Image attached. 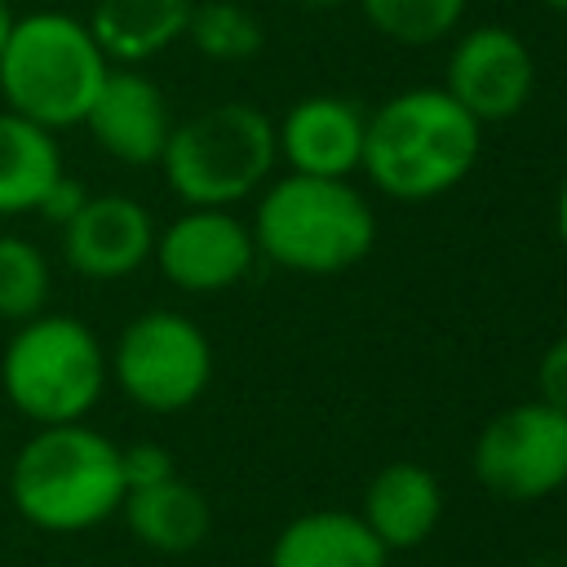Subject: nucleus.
Instances as JSON below:
<instances>
[{
	"label": "nucleus",
	"instance_id": "16",
	"mask_svg": "<svg viewBox=\"0 0 567 567\" xmlns=\"http://www.w3.org/2000/svg\"><path fill=\"white\" fill-rule=\"evenodd\" d=\"M190 0H97L89 31L111 66H142L168 44L186 40Z\"/></svg>",
	"mask_w": 567,
	"mask_h": 567
},
{
	"label": "nucleus",
	"instance_id": "9",
	"mask_svg": "<svg viewBox=\"0 0 567 567\" xmlns=\"http://www.w3.org/2000/svg\"><path fill=\"white\" fill-rule=\"evenodd\" d=\"M443 89L478 120L501 124L514 120L536 89V58L527 40L509 27H474L447 53Z\"/></svg>",
	"mask_w": 567,
	"mask_h": 567
},
{
	"label": "nucleus",
	"instance_id": "6",
	"mask_svg": "<svg viewBox=\"0 0 567 567\" xmlns=\"http://www.w3.org/2000/svg\"><path fill=\"white\" fill-rule=\"evenodd\" d=\"M106 350L97 332L75 315H35L13 323L0 350V390L31 425L84 421L106 390Z\"/></svg>",
	"mask_w": 567,
	"mask_h": 567
},
{
	"label": "nucleus",
	"instance_id": "18",
	"mask_svg": "<svg viewBox=\"0 0 567 567\" xmlns=\"http://www.w3.org/2000/svg\"><path fill=\"white\" fill-rule=\"evenodd\" d=\"M58 177L62 151L53 133L13 111H0V217L35 213Z\"/></svg>",
	"mask_w": 567,
	"mask_h": 567
},
{
	"label": "nucleus",
	"instance_id": "12",
	"mask_svg": "<svg viewBox=\"0 0 567 567\" xmlns=\"http://www.w3.org/2000/svg\"><path fill=\"white\" fill-rule=\"evenodd\" d=\"M84 128L111 159L146 168V164H159V155L168 146L173 111L151 75H142L133 66H111L89 115H84Z\"/></svg>",
	"mask_w": 567,
	"mask_h": 567
},
{
	"label": "nucleus",
	"instance_id": "7",
	"mask_svg": "<svg viewBox=\"0 0 567 567\" xmlns=\"http://www.w3.org/2000/svg\"><path fill=\"white\" fill-rule=\"evenodd\" d=\"M106 372L137 408L182 412L213 381V346L195 319L177 310H142L120 328Z\"/></svg>",
	"mask_w": 567,
	"mask_h": 567
},
{
	"label": "nucleus",
	"instance_id": "25",
	"mask_svg": "<svg viewBox=\"0 0 567 567\" xmlns=\"http://www.w3.org/2000/svg\"><path fill=\"white\" fill-rule=\"evenodd\" d=\"M554 221H558V244L567 248V177L558 186V208H554Z\"/></svg>",
	"mask_w": 567,
	"mask_h": 567
},
{
	"label": "nucleus",
	"instance_id": "4",
	"mask_svg": "<svg viewBox=\"0 0 567 567\" xmlns=\"http://www.w3.org/2000/svg\"><path fill=\"white\" fill-rule=\"evenodd\" d=\"M111 62L97 49L84 18L35 9L13 18L0 49V97L4 111L58 133L84 124Z\"/></svg>",
	"mask_w": 567,
	"mask_h": 567
},
{
	"label": "nucleus",
	"instance_id": "15",
	"mask_svg": "<svg viewBox=\"0 0 567 567\" xmlns=\"http://www.w3.org/2000/svg\"><path fill=\"white\" fill-rule=\"evenodd\" d=\"M390 549L350 509L297 514L270 545V567H385Z\"/></svg>",
	"mask_w": 567,
	"mask_h": 567
},
{
	"label": "nucleus",
	"instance_id": "2",
	"mask_svg": "<svg viewBox=\"0 0 567 567\" xmlns=\"http://www.w3.org/2000/svg\"><path fill=\"white\" fill-rule=\"evenodd\" d=\"M9 501L40 532H89L120 514V443L84 421L35 425L9 465Z\"/></svg>",
	"mask_w": 567,
	"mask_h": 567
},
{
	"label": "nucleus",
	"instance_id": "28",
	"mask_svg": "<svg viewBox=\"0 0 567 567\" xmlns=\"http://www.w3.org/2000/svg\"><path fill=\"white\" fill-rule=\"evenodd\" d=\"M549 9H558V13H567V0H545Z\"/></svg>",
	"mask_w": 567,
	"mask_h": 567
},
{
	"label": "nucleus",
	"instance_id": "27",
	"mask_svg": "<svg viewBox=\"0 0 567 567\" xmlns=\"http://www.w3.org/2000/svg\"><path fill=\"white\" fill-rule=\"evenodd\" d=\"M297 4H306V9H341L346 0H297Z\"/></svg>",
	"mask_w": 567,
	"mask_h": 567
},
{
	"label": "nucleus",
	"instance_id": "19",
	"mask_svg": "<svg viewBox=\"0 0 567 567\" xmlns=\"http://www.w3.org/2000/svg\"><path fill=\"white\" fill-rule=\"evenodd\" d=\"M49 257L22 239V235H0V319L4 323H27L49 310Z\"/></svg>",
	"mask_w": 567,
	"mask_h": 567
},
{
	"label": "nucleus",
	"instance_id": "17",
	"mask_svg": "<svg viewBox=\"0 0 567 567\" xmlns=\"http://www.w3.org/2000/svg\"><path fill=\"white\" fill-rule=\"evenodd\" d=\"M120 514L128 532L155 554H190L213 527V509L204 492L177 474L151 487H128L120 501Z\"/></svg>",
	"mask_w": 567,
	"mask_h": 567
},
{
	"label": "nucleus",
	"instance_id": "8",
	"mask_svg": "<svg viewBox=\"0 0 567 567\" xmlns=\"http://www.w3.org/2000/svg\"><path fill=\"white\" fill-rule=\"evenodd\" d=\"M474 478L501 501H540L567 483V412L532 399L496 412L474 439Z\"/></svg>",
	"mask_w": 567,
	"mask_h": 567
},
{
	"label": "nucleus",
	"instance_id": "1",
	"mask_svg": "<svg viewBox=\"0 0 567 567\" xmlns=\"http://www.w3.org/2000/svg\"><path fill=\"white\" fill-rule=\"evenodd\" d=\"M483 124L447 89H403L363 128L359 168L390 199H434L461 186L478 159Z\"/></svg>",
	"mask_w": 567,
	"mask_h": 567
},
{
	"label": "nucleus",
	"instance_id": "13",
	"mask_svg": "<svg viewBox=\"0 0 567 567\" xmlns=\"http://www.w3.org/2000/svg\"><path fill=\"white\" fill-rule=\"evenodd\" d=\"M363 128L368 115L337 93H310L288 106V115L275 124L279 155L288 159V173L310 177H350L363 159Z\"/></svg>",
	"mask_w": 567,
	"mask_h": 567
},
{
	"label": "nucleus",
	"instance_id": "10",
	"mask_svg": "<svg viewBox=\"0 0 567 567\" xmlns=\"http://www.w3.org/2000/svg\"><path fill=\"white\" fill-rule=\"evenodd\" d=\"M159 275L182 292H226L235 288L252 261V230L226 208H186L164 230H155Z\"/></svg>",
	"mask_w": 567,
	"mask_h": 567
},
{
	"label": "nucleus",
	"instance_id": "3",
	"mask_svg": "<svg viewBox=\"0 0 567 567\" xmlns=\"http://www.w3.org/2000/svg\"><path fill=\"white\" fill-rule=\"evenodd\" d=\"M252 244L284 270L337 275L377 244V213L350 177H275L252 213Z\"/></svg>",
	"mask_w": 567,
	"mask_h": 567
},
{
	"label": "nucleus",
	"instance_id": "11",
	"mask_svg": "<svg viewBox=\"0 0 567 567\" xmlns=\"http://www.w3.org/2000/svg\"><path fill=\"white\" fill-rule=\"evenodd\" d=\"M155 252V221L133 195H89L62 226V257L80 279L111 284Z\"/></svg>",
	"mask_w": 567,
	"mask_h": 567
},
{
	"label": "nucleus",
	"instance_id": "20",
	"mask_svg": "<svg viewBox=\"0 0 567 567\" xmlns=\"http://www.w3.org/2000/svg\"><path fill=\"white\" fill-rule=\"evenodd\" d=\"M470 0H359L363 18L394 44H434L452 35Z\"/></svg>",
	"mask_w": 567,
	"mask_h": 567
},
{
	"label": "nucleus",
	"instance_id": "24",
	"mask_svg": "<svg viewBox=\"0 0 567 567\" xmlns=\"http://www.w3.org/2000/svg\"><path fill=\"white\" fill-rule=\"evenodd\" d=\"M84 199H89V190H84L75 177H66V173H62V177H58V182L44 190V199H40V208H35V213L62 230V226H66V221L80 213V204H84Z\"/></svg>",
	"mask_w": 567,
	"mask_h": 567
},
{
	"label": "nucleus",
	"instance_id": "23",
	"mask_svg": "<svg viewBox=\"0 0 567 567\" xmlns=\"http://www.w3.org/2000/svg\"><path fill=\"white\" fill-rule=\"evenodd\" d=\"M536 390H540V403L567 412V337L545 346V354L536 363Z\"/></svg>",
	"mask_w": 567,
	"mask_h": 567
},
{
	"label": "nucleus",
	"instance_id": "5",
	"mask_svg": "<svg viewBox=\"0 0 567 567\" xmlns=\"http://www.w3.org/2000/svg\"><path fill=\"white\" fill-rule=\"evenodd\" d=\"M275 159V120L252 102H217L173 124L159 168L186 208H230L266 186Z\"/></svg>",
	"mask_w": 567,
	"mask_h": 567
},
{
	"label": "nucleus",
	"instance_id": "26",
	"mask_svg": "<svg viewBox=\"0 0 567 567\" xmlns=\"http://www.w3.org/2000/svg\"><path fill=\"white\" fill-rule=\"evenodd\" d=\"M9 27H13V9H9V0H0V49H4V35H9Z\"/></svg>",
	"mask_w": 567,
	"mask_h": 567
},
{
	"label": "nucleus",
	"instance_id": "14",
	"mask_svg": "<svg viewBox=\"0 0 567 567\" xmlns=\"http://www.w3.org/2000/svg\"><path fill=\"white\" fill-rule=\"evenodd\" d=\"M359 518L368 523V532L390 554L394 549H416L421 540H430V532L443 518V487L425 465L390 461L385 470L372 474Z\"/></svg>",
	"mask_w": 567,
	"mask_h": 567
},
{
	"label": "nucleus",
	"instance_id": "21",
	"mask_svg": "<svg viewBox=\"0 0 567 567\" xmlns=\"http://www.w3.org/2000/svg\"><path fill=\"white\" fill-rule=\"evenodd\" d=\"M186 40L213 62H244L261 49V22L235 0H208L190 4Z\"/></svg>",
	"mask_w": 567,
	"mask_h": 567
},
{
	"label": "nucleus",
	"instance_id": "22",
	"mask_svg": "<svg viewBox=\"0 0 567 567\" xmlns=\"http://www.w3.org/2000/svg\"><path fill=\"white\" fill-rule=\"evenodd\" d=\"M120 474H124V492H128V487H151L159 478H173L177 465H173V452L159 443H128V447H120Z\"/></svg>",
	"mask_w": 567,
	"mask_h": 567
}]
</instances>
